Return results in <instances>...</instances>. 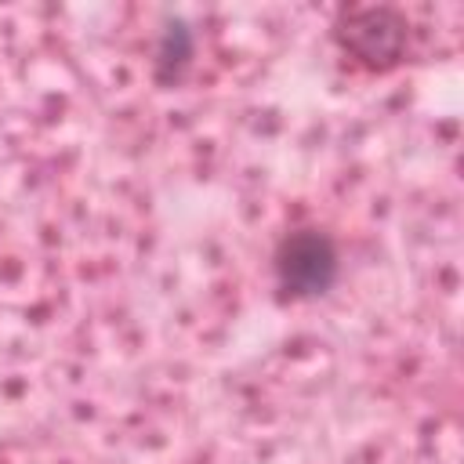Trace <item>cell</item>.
Here are the masks:
<instances>
[{"mask_svg":"<svg viewBox=\"0 0 464 464\" xmlns=\"http://www.w3.org/2000/svg\"><path fill=\"white\" fill-rule=\"evenodd\" d=\"M272 265H276V279L286 294L315 297L334 286L341 257H337V243L323 228H297V232L283 236Z\"/></svg>","mask_w":464,"mask_h":464,"instance_id":"obj_1","label":"cell"},{"mask_svg":"<svg viewBox=\"0 0 464 464\" xmlns=\"http://www.w3.org/2000/svg\"><path fill=\"white\" fill-rule=\"evenodd\" d=\"M402 36H406V29H402V18H399L395 11H384V7L377 11V7H370V11H359V14L348 18L344 44H348L362 62L377 65V62H392V58L399 54Z\"/></svg>","mask_w":464,"mask_h":464,"instance_id":"obj_2","label":"cell"},{"mask_svg":"<svg viewBox=\"0 0 464 464\" xmlns=\"http://www.w3.org/2000/svg\"><path fill=\"white\" fill-rule=\"evenodd\" d=\"M188 58H192V36H188V29H185L181 22L167 25L163 44H160V69L174 65V76H178L181 65H188Z\"/></svg>","mask_w":464,"mask_h":464,"instance_id":"obj_3","label":"cell"}]
</instances>
